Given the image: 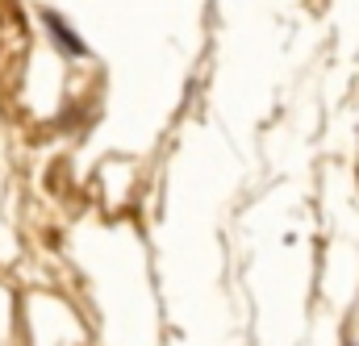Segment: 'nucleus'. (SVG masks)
Segmentation results:
<instances>
[{"mask_svg":"<svg viewBox=\"0 0 359 346\" xmlns=\"http://www.w3.org/2000/svg\"><path fill=\"white\" fill-rule=\"evenodd\" d=\"M38 17H42V29H46V38L55 42V50L63 59H92V46L67 25V17H59L55 8H42Z\"/></svg>","mask_w":359,"mask_h":346,"instance_id":"nucleus-1","label":"nucleus"}]
</instances>
